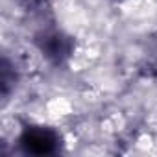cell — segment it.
Instances as JSON below:
<instances>
[{
  "instance_id": "277c9868",
  "label": "cell",
  "mask_w": 157,
  "mask_h": 157,
  "mask_svg": "<svg viewBox=\"0 0 157 157\" xmlns=\"http://www.w3.org/2000/svg\"><path fill=\"white\" fill-rule=\"evenodd\" d=\"M19 4L28 15L44 19V21L52 10V0H19Z\"/></svg>"
},
{
  "instance_id": "3957f363",
  "label": "cell",
  "mask_w": 157,
  "mask_h": 157,
  "mask_svg": "<svg viewBox=\"0 0 157 157\" xmlns=\"http://www.w3.org/2000/svg\"><path fill=\"white\" fill-rule=\"evenodd\" d=\"M139 74L146 80H157V33L146 43L142 57L139 61Z\"/></svg>"
},
{
  "instance_id": "7a4b0ae2",
  "label": "cell",
  "mask_w": 157,
  "mask_h": 157,
  "mask_svg": "<svg viewBox=\"0 0 157 157\" xmlns=\"http://www.w3.org/2000/svg\"><path fill=\"white\" fill-rule=\"evenodd\" d=\"M63 144L61 133L50 126L30 124L24 126L19 135V146L30 155H56Z\"/></svg>"
},
{
  "instance_id": "6da1fadb",
  "label": "cell",
  "mask_w": 157,
  "mask_h": 157,
  "mask_svg": "<svg viewBox=\"0 0 157 157\" xmlns=\"http://www.w3.org/2000/svg\"><path fill=\"white\" fill-rule=\"evenodd\" d=\"M33 44L39 54L54 67L67 65L76 52V39L48 21H44L33 33Z\"/></svg>"
},
{
  "instance_id": "5b68a950",
  "label": "cell",
  "mask_w": 157,
  "mask_h": 157,
  "mask_svg": "<svg viewBox=\"0 0 157 157\" xmlns=\"http://www.w3.org/2000/svg\"><path fill=\"white\" fill-rule=\"evenodd\" d=\"M15 82H17V72L11 67L10 59L4 57L2 59V96L4 98H8L10 91L15 87Z\"/></svg>"
}]
</instances>
